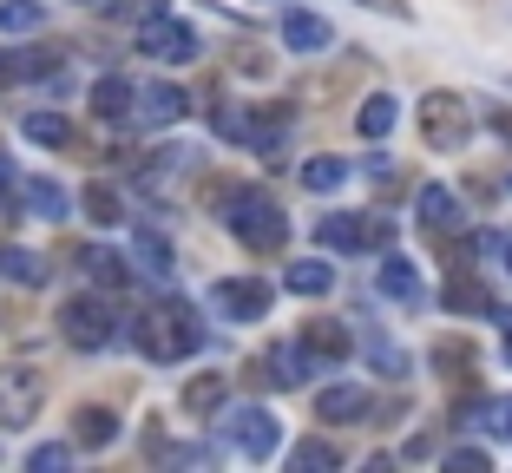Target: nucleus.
Returning <instances> with one entry per match:
<instances>
[{"label": "nucleus", "instance_id": "423d86ee", "mask_svg": "<svg viewBox=\"0 0 512 473\" xmlns=\"http://www.w3.org/2000/svg\"><path fill=\"white\" fill-rule=\"evenodd\" d=\"M421 138L434 145V152H460L473 138V112L460 92H427L421 99Z\"/></svg>", "mask_w": 512, "mask_h": 473}, {"label": "nucleus", "instance_id": "c756f323", "mask_svg": "<svg viewBox=\"0 0 512 473\" xmlns=\"http://www.w3.org/2000/svg\"><path fill=\"white\" fill-rule=\"evenodd\" d=\"M46 7L40 0H0V33H40Z\"/></svg>", "mask_w": 512, "mask_h": 473}, {"label": "nucleus", "instance_id": "bb28decb", "mask_svg": "<svg viewBox=\"0 0 512 473\" xmlns=\"http://www.w3.org/2000/svg\"><path fill=\"white\" fill-rule=\"evenodd\" d=\"M132 257H138V270L158 276V283H165V276L178 270V257H171V244L158 237V230H138V237H132Z\"/></svg>", "mask_w": 512, "mask_h": 473}, {"label": "nucleus", "instance_id": "4be33fe9", "mask_svg": "<svg viewBox=\"0 0 512 473\" xmlns=\"http://www.w3.org/2000/svg\"><path fill=\"white\" fill-rule=\"evenodd\" d=\"M394 119H401V99H394V92H368L362 112H355V132L362 138H388Z\"/></svg>", "mask_w": 512, "mask_h": 473}, {"label": "nucleus", "instance_id": "79ce46f5", "mask_svg": "<svg viewBox=\"0 0 512 473\" xmlns=\"http://www.w3.org/2000/svg\"><path fill=\"white\" fill-rule=\"evenodd\" d=\"M499 257H506V270H512V237H499Z\"/></svg>", "mask_w": 512, "mask_h": 473}, {"label": "nucleus", "instance_id": "aec40b11", "mask_svg": "<svg viewBox=\"0 0 512 473\" xmlns=\"http://www.w3.org/2000/svg\"><path fill=\"white\" fill-rule=\"evenodd\" d=\"M92 119H106V125L132 119V79L125 73H106L99 86H92Z\"/></svg>", "mask_w": 512, "mask_h": 473}, {"label": "nucleus", "instance_id": "c85d7f7f", "mask_svg": "<svg viewBox=\"0 0 512 473\" xmlns=\"http://www.w3.org/2000/svg\"><path fill=\"white\" fill-rule=\"evenodd\" d=\"M86 217L99 230H112V224H125V198L112 191V184H86Z\"/></svg>", "mask_w": 512, "mask_h": 473}, {"label": "nucleus", "instance_id": "412c9836", "mask_svg": "<svg viewBox=\"0 0 512 473\" xmlns=\"http://www.w3.org/2000/svg\"><path fill=\"white\" fill-rule=\"evenodd\" d=\"M20 204H27L33 217H46V224H60V217L73 211V198H66L53 178H20Z\"/></svg>", "mask_w": 512, "mask_h": 473}, {"label": "nucleus", "instance_id": "5701e85b", "mask_svg": "<svg viewBox=\"0 0 512 473\" xmlns=\"http://www.w3.org/2000/svg\"><path fill=\"white\" fill-rule=\"evenodd\" d=\"M322 250H368V211H342V217H322Z\"/></svg>", "mask_w": 512, "mask_h": 473}, {"label": "nucleus", "instance_id": "c9c22d12", "mask_svg": "<svg viewBox=\"0 0 512 473\" xmlns=\"http://www.w3.org/2000/svg\"><path fill=\"white\" fill-rule=\"evenodd\" d=\"M368 250H394V217L388 211H368Z\"/></svg>", "mask_w": 512, "mask_h": 473}, {"label": "nucleus", "instance_id": "dca6fc26", "mask_svg": "<svg viewBox=\"0 0 512 473\" xmlns=\"http://www.w3.org/2000/svg\"><path fill=\"white\" fill-rule=\"evenodd\" d=\"M224 401H230V375H217V368H204V375L184 382V414H191V421H211Z\"/></svg>", "mask_w": 512, "mask_h": 473}, {"label": "nucleus", "instance_id": "473e14b6", "mask_svg": "<svg viewBox=\"0 0 512 473\" xmlns=\"http://www.w3.org/2000/svg\"><path fill=\"white\" fill-rule=\"evenodd\" d=\"M289 467H342V447L335 441H302V447H289Z\"/></svg>", "mask_w": 512, "mask_h": 473}, {"label": "nucleus", "instance_id": "f3484780", "mask_svg": "<svg viewBox=\"0 0 512 473\" xmlns=\"http://www.w3.org/2000/svg\"><path fill=\"white\" fill-rule=\"evenodd\" d=\"M427 362L440 368V382L467 388V382H473V362H480V355H473V342H467V336H440V342H434V355H427Z\"/></svg>", "mask_w": 512, "mask_h": 473}, {"label": "nucleus", "instance_id": "ddd939ff", "mask_svg": "<svg viewBox=\"0 0 512 473\" xmlns=\"http://www.w3.org/2000/svg\"><path fill=\"white\" fill-rule=\"evenodd\" d=\"M309 368H316V362H309L296 342H276V349L256 355V375H263L270 388H302V382H309Z\"/></svg>", "mask_w": 512, "mask_h": 473}, {"label": "nucleus", "instance_id": "ea45409f", "mask_svg": "<svg viewBox=\"0 0 512 473\" xmlns=\"http://www.w3.org/2000/svg\"><path fill=\"white\" fill-rule=\"evenodd\" d=\"M20 79V53H0V86H14Z\"/></svg>", "mask_w": 512, "mask_h": 473}, {"label": "nucleus", "instance_id": "f704fd0d", "mask_svg": "<svg viewBox=\"0 0 512 473\" xmlns=\"http://www.w3.org/2000/svg\"><path fill=\"white\" fill-rule=\"evenodd\" d=\"M375 368L388 375V382H401V375H407V355L394 349V342H381V336H375Z\"/></svg>", "mask_w": 512, "mask_h": 473}, {"label": "nucleus", "instance_id": "393cba45", "mask_svg": "<svg viewBox=\"0 0 512 473\" xmlns=\"http://www.w3.org/2000/svg\"><path fill=\"white\" fill-rule=\"evenodd\" d=\"M0 276H7V283H20V290H40V283H46V257H40V250L7 244V250H0Z\"/></svg>", "mask_w": 512, "mask_h": 473}, {"label": "nucleus", "instance_id": "f257e3e1", "mask_svg": "<svg viewBox=\"0 0 512 473\" xmlns=\"http://www.w3.org/2000/svg\"><path fill=\"white\" fill-rule=\"evenodd\" d=\"M211 198H224V224L243 250H256V257L289 250V211H276V198H263L250 184H211Z\"/></svg>", "mask_w": 512, "mask_h": 473}, {"label": "nucleus", "instance_id": "39448f33", "mask_svg": "<svg viewBox=\"0 0 512 473\" xmlns=\"http://www.w3.org/2000/svg\"><path fill=\"white\" fill-rule=\"evenodd\" d=\"M40 408H46V368L7 362L0 368V428H27V421H40Z\"/></svg>", "mask_w": 512, "mask_h": 473}, {"label": "nucleus", "instance_id": "cd10ccee", "mask_svg": "<svg viewBox=\"0 0 512 473\" xmlns=\"http://www.w3.org/2000/svg\"><path fill=\"white\" fill-rule=\"evenodd\" d=\"M348 158H335V152H322V158H309V165H302V191H342L348 184Z\"/></svg>", "mask_w": 512, "mask_h": 473}, {"label": "nucleus", "instance_id": "2f4dec72", "mask_svg": "<svg viewBox=\"0 0 512 473\" xmlns=\"http://www.w3.org/2000/svg\"><path fill=\"white\" fill-rule=\"evenodd\" d=\"M480 428L493 434V441H512V395H499V401H480Z\"/></svg>", "mask_w": 512, "mask_h": 473}, {"label": "nucleus", "instance_id": "6e6552de", "mask_svg": "<svg viewBox=\"0 0 512 473\" xmlns=\"http://www.w3.org/2000/svg\"><path fill=\"white\" fill-rule=\"evenodd\" d=\"M224 441L237 447L243 460H270L276 447H283V428H276L270 408H230L224 414Z\"/></svg>", "mask_w": 512, "mask_h": 473}, {"label": "nucleus", "instance_id": "a211bd4d", "mask_svg": "<svg viewBox=\"0 0 512 473\" xmlns=\"http://www.w3.org/2000/svg\"><path fill=\"white\" fill-rule=\"evenodd\" d=\"M119 441V414L99 408V401H86V408H73V447H112Z\"/></svg>", "mask_w": 512, "mask_h": 473}, {"label": "nucleus", "instance_id": "e433bc0d", "mask_svg": "<svg viewBox=\"0 0 512 473\" xmlns=\"http://www.w3.org/2000/svg\"><path fill=\"white\" fill-rule=\"evenodd\" d=\"M368 14H394V20H414V0H362Z\"/></svg>", "mask_w": 512, "mask_h": 473}, {"label": "nucleus", "instance_id": "f8f14e48", "mask_svg": "<svg viewBox=\"0 0 512 473\" xmlns=\"http://www.w3.org/2000/svg\"><path fill=\"white\" fill-rule=\"evenodd\" d=\"M375 414V395H368L362 382H335L316 395V421H329V428H342V421H368Z\"/></svg>", "mask_w": 512, "mask_h": 473}, {"label": "nucleus", "instance_id": "b1692460", "mask_svg": "<svg viewBox=\"0 0 512 473\" xmlns=\"http://www.w3.org/2000/svg\"><path fill=\"white\" fill-rule=\"evenodd\" d=\"M79 263H86V276H92V290H125V283H132V263H125L119 257V250H86V257H79Z\"/></svg>", "mask_w": 512, "mask_h": 473}, {"label": "nucleus", "instance_id": "a878e982", "mask_svg": "<svg viewBox=\"0 0 512 473\" xmlns=\"http://www.w3.org/2000/svg\"><path fill=\"white\" fill-rule=\"evenodd\" d=\"M375 283H381V296H394V303H414V296H421V276H414V263L394 257V250L381 257V276H375Z\"/></svg>", "mask_w": 512, "mask_h": 473}, {"label": "nucleus", "instance_id": "72a5a7b5", "mask_svg": "<svg viewBox=\"0 0 512 473\" xmlns=\"http://www.w3.org/2000/svg\"><path fill=\"white\" fill-rule=\"evenodd\" d=\"M66 460H73V447H66V441H46V447H33V454H27V467L33 473H60Z\"/></svg>", "mask_w": 512, "mask_h": 473}, {"label": "nucleus", "instance_id": "58836bf2", "mask_svg": "<svg viewBox=\"0 0 512 473\" xmlns=\"http://www.w3.org/2000/svg\"><path fill=\"white\" fill-rule=\"evenodd\" d=\"M447 460H453V467H486V454H480V447H453Z\"/></svg>", "mask_w": 512, "mask_h": 473}, {"label": "nucleus", "instance_id": "1a4fd4ad", "mask_svg": "<svg viewBox=\"0 0 512 473\" xmlns=\"http://www.w3.org/2000/svg\"><path fill=\"white\" fill-rule=\"evenodd\" d=\"M296 349L309 355L316 368H342L348 349H355V336H348L335 316H309V322H302V336H296Z\"/></svg>", "mask_w": 512, "mask_h": 473}, {"label": "nucleus", "instance_id": "9d476101", "mask_svg": "<svg viewBox=\"0 0 512 473\" xmlns=\"http://www.w3.org/2000/svg\"><path fill=\"white\" fill-rule=\"evenodd\" d=\"M414 211H421V230L434 237V244H447L453 230L467 224V204H460V191H447V184H421Z\"/></svg>", "mask_w": 512, "mask_h": 473}, {"label": "nucleus", "instance_id": "7ed1b4c3", "mask_svg": "<svg viewBox=\"0 0 512 473\" xmlns=\"http://www.w3.org/2000/svg\"><path fill=\"white\" fill-rule=\"evenodd\" d=\"M138 53H145V60H158V66H191L197 60L191 20H178L165 0H158V7H145V20H138Z\"/></svg>", "mask_w": 512, "mask_h": 473}, {"label": "nucleus", "instance_id": "4468645a", "mask_svg": "<svg viewBox=\"0 0 512 473\" xmlns=\"http://www.w3.org/2000/svg\"><path fill=\"white\" fill-rule=\"evenodd\" d=\"M283 46H289V53H329L335 27L322 14H309V7H289V14H283Z\"/></svg>", "mask_w": 512, "mask_h": 473}, {"label": "nucleus", "instance_id": "20e7f679", "mask_svg": "<svg viewBox=\"0 0 512 473\" xmlns=\"http://www.w3.org/2000/svg\"><path fill=\"white\" fill-rule=\"evenodd\" d=\"M60 336L73 342L79 355L112 349V342H119V316H112L106 290H99V296H66V309H60Z\"/></svg>", "mask_w": 512, "mask_h": 473}, {"label": "nucleus", "instance_id": "6ab92c4d", "mask_svg": "<svg viewBox=\"0 0 512 473\" xmlns=\"http://www.w3.org/2000/svg\"><path fill=\"white\" fill-rule=\"evenodd\" d=\"M283 290H289V296H329V290H335V263L296 257V263L283 270Z\"/></svg>", "mask_w": 512, "mask_h": 473}, {"label": "nucleus", "instance_id": "0eeeda50", "mask_svg": "<svg viewBox=\"0 0 512 473\" xmlns=\"http://www.w3.org/2000/svg\"><path fill=\"white\" fill-rule=\"evenodd\" d=\"M276 303V290L263 283V276H217L211 283V309L224 322H263Z\"/></svg>", "mask_w": 512, "mask_h": 473}, {"label": "nucleus", "instance_id": "7c9ffc66", "mask_svg": "<svg viewBox=\"0 0 512 473\" xmlns=\"http://www.w3.org/2000/svg\"><path fill=\"white\" fill-rule=\"evenodd\" d=\"M27 138L33 145H73V125H66V112H27Z\"/></svg>", "mask_w": 512, "mask_h": 473}, {"label": "nucleus", "instance_id": "a19ab883", "mask_svg": "<svg viewBox=\"0 0 512 473\" xmlns=\"http://www.w3.org/2000/svg\"><path fill=\"white\" fill-rule=\"evenodd\" d=\"M493 132H499V138L512 145V112H493Z\"/></svg>", "mask_w": 512, "mask_h": 473}, {"label": "nucleus", "instance_id": "f03ea898", "mask_svg": "<svg viewBox=\"0 0 512 473\" xmlns=\"http://www.w3.org/2000/svg\"><path fill=\"white\" fill-rule=\"evenodd\" d=\"M132 342L145 362H184V355L204 349V322H197L191 303H151L132 322Z\"/></svg>", "mask_w": 512, "mask_h": 473}, {"label": "nucleus", "instance_id": "4c0bfd02", "mask_svg": "<svg viewBox=\"0 0 512 473\" xmlns=\"http://www.w3.org/2000/svg\"><path fill=\"white\" fill-rule=\"evenodd\" d=\"M493 322H499V342H506V368H512V309L493 303Z\"/></svg>", "mask_w": 512, "mask_h": 473}, {"label": "nucleus", "instance_id": "2eb2a0df", "mask_svg": "<svg viewBox=\"0 0 512 473\" xmlns=\"http://www.w3.org/2000/svg\"><path fill=\"white\" fill-rule=\"evenodd\" d=\"M440 303H447V316H493V290H486L473 270H453L447 290H440Z\"/></svg>", "mask_w": 512, "mask_h": 473}, {"label": "nucleus", "instance_id": "9b49d317", "mask_svg": "<svg viewBox=\"0 0 512 473\" xmlns=\"http://www.w3.org/2000/svg\"><path fill=\"white\" fill-rule=\"evenodd\" d=\"M184 112H191V99H184V86H171V79H158V86H132V119L138 125H178Z\"/></svg>", "mask_w": 512, "mask_h": 473}]
</instances>
